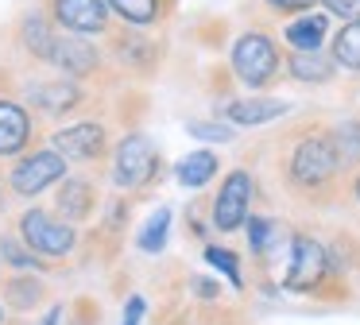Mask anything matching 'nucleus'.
<instances>
[{
	"label": "nucleus",
	"mask_w": 360,
	"mask_h": 325,
	"mask_svg": "<svg viewBox=\"0 0 360 325\" xmlns=\"http://www.w3.org/2000/svg\"><path fill=\"white\" fill-rule=\"evenodd\" d=\"M283 186H287L295 198L314 201V205H326L337 198L345 178V147L337 139V132L321 128H302L290 136V144L283 147Z\"/></svg>",
	"instance_id": "f257e3e1"
},
{
	"label": "nucleus",
	"mask_w": 360,
	"mask_h": 325,
	"mask_svg": "<svg viewBox=\"0 0 360 325\" xmlns=\"http://www.w3.org/2000/svg\"><path fill=\"white\" fill-rule=\"evenodd\" d=\"M271 260L279 267V286L290 294H318L337 271V260L329 255V248L310 232H287V240Z\"/></svg>",
	"instance_id": "f03ea898"
},
{
	"label": "nucleus",
	"mask_w": 360,
	"mask_h": 325,
	"mask_svg": "<svg viewBox=\"0 0 360 325\" xmlns=\"http://www.w3.org/2000/svg\"><path fill=\"white\" fill-rule=\"evenodd\" d=\"M229 62H233L236 82L248 85V89H267V85L279 77V70L287 66L283 54H279V43H275L267 31H244L233 43Z\"/></svg>",
	"instance_id": "7ed1b4c3"
},
{
	"label": "nucleus",
	"mask_w": 360,
	"mask_h": 325,
	"mask_svg": "<svg viewBox=\"0 0 360 325\" xmlns=\"http://www.w3.org/2000/svg\"><path fill=\"white\" fill-rule=\"evenodd\" d=\"M252 198H256V178H252L244 167L229 170L225 182H221V190H217V198H213V205H210L213 229L217 232L244 229L248 217H252Z\"/></svg>",
	"instance_id": "20e7f679"
},
{
	"label": "nucleus",
	"mask_w": 360,
	"mask_h": 325,
	"mask_svg": "<svg viewBox=\"0 0 360 325\" xmlns=\"http://www.w3.org/2000/svg\"><path fill=\"white\" fill-rule=\"evenodd\" d=\"M159 174V151L148 136L132 132L112 147V182L124 190H143Z\"/></svg>",
	"instance_id": "39448f33"
},
{
	"label": "nucleus",
	"mask_w": 360,
	"mask_h": 325,
	"mask_svg": "<svg viewBox=\"0 0 360 325\" xmlns=\"http://www.w3.org/2000/svg\"><path fill=\"white\" fill-rule=\"evenodd\" d=\"M20 240H24L35 255H51V260H58V255L74 252L78 232H74L63 217L47 213V209H27V213L20 217Z\"/></svg>",
	"instance_id": "423d86ee"
},
{
	"label": "nucleus",
	"mask_w": 360,
	"mask_h": 325,
	"mask_svg": "<svg viewBox=\"0 0 360 325\" xmlns=\"http://www.w3.org/2000/svg\"><path fill=\"white\" fill-rule=\"evenodd\" d=\"M66 178V155H58L55 147L51 151H32L8 170V186L20 193V198H35L47 186L63 182Z\"/></svg>",
	"instance_id": "0eeeda50"
},
{
	"label": "nucleus",
	"mask_w": 360,
	"mask_h": 325,
	"mask_svg": "<svg viewBox=\"0 0 360 325\" xmlns=\"http://www.w3.org/2000/svg\"><path fill=\"white\" fill-rule=\"evenodd\" d=\"M109 0H51V20L70 35H101L109 27Z\"/></svg>",
	"instance_id": "6e6552de"
},
{
	"label": "nucleus",
	"mask_w": 360,
	"mask_h": 325,
	"mask_svg": "<svg viewBox=\"0 0 360 325\" xmlns=\"http://www.w3.org/2000/svg\"><path fill=\"white\" fill-rule=\"evenodd\" d=\"M51 147L66 159H78V162H94L109 151V136H105L101 124H74V128H58L51 136Z\"/></svg>",
	"instance_id": "1a4fd4ad"
},
{
	"label": "nucleus",
	"mask_w": 360,
	"mask_h": 325,
	"mask_svg": "<svg viewBox=\"0 0 360 325\" xmlns=\"http://www.w3.org/2000/svg\"><path fill=\"white\" fill-rule=\"evenodd\" d=\"M27 101H32L43 116H66V113L78 108L82 89H78L74 77H51V82H35L32 89H27Z\"/></svg>",
	"instance_id": "9d476101"
},
{
	"label": "nucleus",
	"mask_w": 360,
	"mask_h": 325,
	"mask_svg": "<svg viewBox=\"0 0 360 325\" xmlns=\"http://www.w3.org/2000/svg\"><path fill=\"white\" fill-rule=\"evenodd\" d=\"M47 62L55 70H63L66 77H86L97 70V51L94 43H86L82 35H58L55 46H51Z\"/></svg>",
	"instance_id": "9b49d317"
},
{
	"label": "nucleus",
	"mask_w": 360,
	"mask_h": 325,
	"mask_svg": "<svg viewBox=\"0 0 360 325\" xmlns=\"http://www.w3.org/2000/svg\"><path fill=\"white\" fill-rule=\"evenodd\" d=\"M32 144V116L20 101L0 97V159H12Z\"/></svg>",
	"instance_id": "f8f14e48"
},
{
	"label": "nucleus",
	"mask_w": 360,
	"mask_h": 325,
	"mask_svg": "<svg viewBox=\"0 0 360 325\" xmlns=\"http://www.w3.org/2000/svg\"><path fill=\"white\" fill-rule=\"evenodd\" d=\"M55 209L63 221H89L97 209V190L89 178H63L58 182V198H55Z\"/></svg>",
	"instance_id": "ddd939ff"
},
{
	"label": "nucleus",
	"mask_w": 360,
	"mask_h": 325,
	"mask_svg": "<svg viewBox=\"0 0 360 325\" xmlns=\"http://www.w3.org/2000/svg\"><path fill=\"white\" fill-rule=\"evenodd\" d=\"M287 108H290L287 101H275V97H236V101H225L221 116H225V120H233V124H244V128H252V124L279 120Z\"/></svg>",
	"instance_id": "4468645a"
},
{
	"label": "nucleus",
	"mask_w": 360,
	"mask_h": 325,
	"mask_svg": "<svg viewBox=\"0 0 360 325\" xmlns=\"http://www.w3.org/2000/svg\"><path fill=\"white\" fill-rule=\"evenodd\" d=\"M326 31H329V15L302 12V15H295V20L283 27V39H287L290 51H321Z\"/></svg>",
	"instance_id": "2eb2a0df"
},
{
	"label": "nucleus",
	"mask_w": 360,
	"mask_h": 325,
	"mask_svg": "<svg viewBox=\"0 0 360 325\" xmlns=\"http://www.w3.org/2000/svg\"><path fill=\"white\" fill-rule=\"evenodd\" d=\"M337 70L333 54H321V51H290L287 58V74L295 82H329Z\"/></svg>",
	"instance_id": "dca6fc26"
},
{
	"label": "nucleus",
	"mask_w": 360,
	"mask_h": 325,
	"mask_svg": "<svg viewBox=\"0 0 360 325\" xmlns=\"http://www.w3.org/2000/svg\"><path fill=\"white\" fill-rule=\"evenodd\" d=\"M217 170H221V162L213 151H190L186 159L179 162V182L186 186V190H198V186H205Z\"/></svg>",
	"instance_id": "f3484780"
},
{
	"label": "nucleus",
	"mask_w": 360,
	"mask_h": 325,
	"mask_svg": "<svg viewBox=\"0 0 360 325\" xmlns=\"http://www.w3.org/2000/svg\"><path fill=\"white\" fill-rule=\"evenodd\" d=\"M109 8L124 23H132V27H151V23H159L167 12L163 0H109Z\"/></svg>",
	"instance_id": "a211bd4d"
},
{
	"label": "nucleus",
	"mask_w": 360,
	"mask_h": 325,
	"mask_svg": "<svg viewBox=\"0 0 360 325\" xmlns=\"http://www.w3.org/2000/svg\"><path fill=\"white\" fill-rule=\"evenodd\" d=\"M20 35H24V46L35 54V58L47 62L51 46H55V39H58V31L51 27L39 12H32V15H24V23H20Z\"/></svg>",
	"instance_id": "6ab92c4d"
},
{
	"label": "nucleus",
	"mask_w": 360,
	"mask_h": 325,
	"mask_svg": "<svg viewBox=\"0 0 360 325\" xmlns=\"http://www.w3.org/2000/svg\"><path fill=\"white\" fill-rule=\"evenodd\" d=\"M0 291H4V302H8L12 310H35L43 302V283H35L32 275H12L0 283Z\"/></svg>",
	"instance_id": "aec40b11"
},
{
	"label": "nucleus",
	"mask_w": 360,
	"mask_h": 325,
	"mask_svg": "<svg viewBox=\"0 0 360 325\" xmlns=\"http://www.w3.org/2000/svg\"><path fill=\"white\" fill-rule=\"evenodd\" d=\"M333 62L341 70H360V20L345 23L333 35Z\"/></svg>",
	"instance_id": "412c9836"
},
{
	"label": "nucleus",
	"mask_w": 360,
	"mask_h": 325,
	"mask_svg": "<svg viewBox=\"0 0 360 325\" xmlns=\"http://www.w3.org/2000/svg\"><path fill=\"white\" fill-rule=\"evenodd\" d=\"M167 229H171V209H155V213H151V221L143 224V232H140V252H148V255L163 252Z\"/></svg>",
	"instance_id": "4be33fe9"
},
{
	"label": "nucleus",
	"mask_w": 360,
	"mask_h": 325,
	"mask_svg": "<svg viewBox=\"0 0 360 325\" xmlns=\"http://www.w3.org/2000/svg\"><path fill=\"white\" fill-rule=\"evenodd\" d=\"M205 263H213V267H217L221 275L233 283V291H240V286H244L240 255H236V252H229V248H221V244H210V248H205Z\"/></svg>",
	"instance_id": "5701e85b"
},
{
	"label": "nucleus",
	"mask_w": 360,
	"mask_h": 325,
	"mask_svg": "<svg viewBox=\"0 0 360 325\" xmlns=\"http://www.w3.org/2000/svg\"><path fill=\"white\" fill-rule=\"evenodd\" d=\"M0 255H8V263H12V267H20V271H27V267H47V263L35 260L32 248H27V244L20 248L16 240H4V244H0Z\"/></svg>",
	"instance_id": "b1692460"
},
{
	"label": "nucleus",
	"mask_w": 360,
	"mask_h": 325,
	"mask_svg": "<svg viewBox=\"0 0 360 325\" xmlns=\"http://www.w3.org/2000/svg\"><path fill=\"white\" fill-rule=\"evenodd\" d=\"M186 132H190V136H198V139H213V144H229V139H233V128H229V124L190 120V124H186Z\"/></svg>",
	"instance_id": "393cba45"
},
{
	"label": "nucleus",
	"mask_w": 360,
	"mask_h": 325,
	"mask_svg": "<svg viewBox=\"0 0 360 325\" xmlns=\"http://www.w3.org/2000/svg\"><path fill=\"white\" fill-rule=\"evenodd\" d=\"M321 4H326L329 15H341L345 23L360 20V0H321Z\"/></svg>",
	"instance_id": "a878e982"
},
{
	"label": "nucleus",
	"mask_w": 360,
	"mask_h": 325,
	"mask_svg": "<svg viewBox=\"0 0 360 325\" xmlns=\"http://www.w3.org/2000/svg\"><path fill=\"white\" fill-rule=\"evenodd\" d=\"M271 12H279V15H302V12H310L318 0H264Z\"/></svg>",
	"instance_id": "bb28decb"
},
{
	"label": "nucleus",
	"mask_w": 360,
	"mask_h": 325,
	"mask_svg": "<svg viewBox=\"0 0 360 325\" xmlns=\"http://www.w3.org/2000/svg\"><path fill=\"white\" fill-rule=\"evenodd\" d=\"M140 317H143V298L132 294V298H128V310H124V325H140Z\"/></svg>",
	"instance_id": "cd10ccee"
},
{
	"label": "nucleus",
	"mask_w": 360,
	"mask_h": 325,
	"mask_svg": "<svg viewBox=\"0 0 360 325\" xmlns=\"http://www.w3.org/2000/svg\"><path fill=\"white\" fill-rule=\"evenodd\" d=\"M352 193H356V201H360V170H356V178H352Z\"/></svg>",
	"instance_id": "c85d7f7f"
},
{
	"label": "nucleus",
	"mask_w": 360,
	"mask_h": 325,
	"mask_svg": "<svg viewBox=\"0 0 360 325\" xmlns=\"http://www.w3.org/2000/svg\"><path fill=\"white\" fill-rule=\"evenodd\" d=\"M0 321H4V302H0Z\"/></svg>",
	"instance_id": "c756f323"
}]
</instances>
